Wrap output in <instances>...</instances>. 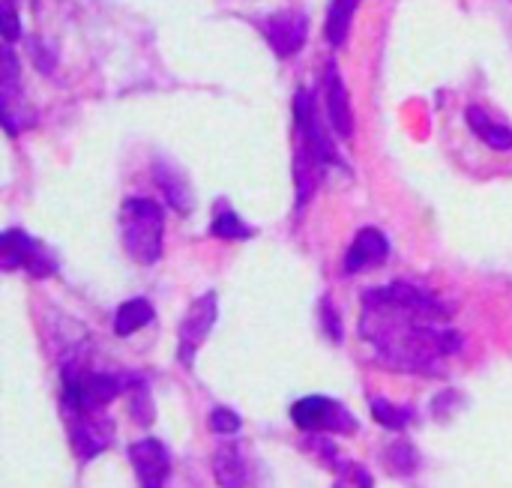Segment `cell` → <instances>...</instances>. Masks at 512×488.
I'll list each match as a JSON object with an SVG mask.
<instances>
[{
	"mask_svg": "<svg viewBox=\"0 0 512 488\" xmlns=\"http://www.w3.org/2000/svg\"><path fill=\"white\" fill-rule=\"evenodd\" d=\"M447 321L450 309L438 297L417 285L393 282L363 297L360 336L399 372L444 375L447 357L462 351V336Z\"/></svg>",
	"mask_w": 512,
	"mask_h": 488,
	"instance_id": "6da1fadb",
	"label": "cell"
},
{
	"mask_svg": "<svg viewBox=\"0 0 512 488\" xmlns=\"http://www.w3.org/2000/svg\"><path fill=\"white\" fill-rule=\"evenodd\" d=\"M294 123H297V135H300V147H297V207L303 210L309 195L315 192V183L330 171V168H342L345 162L339 159L321 114H318V102L309 90H297L294 96Z\"/></svg>",
	"mask_w": 512,
	"mask_h": 488,
	"instance_id": "7a4b0ae2",
	"label": "cell"
},
{
	"mask_svg": "<svg viewBox=\"0 0 512 488\" xmlns=\"http://www.w3.org/2000/svg\"><path fill=\"white\" fill-rule=\"evenodd\" d=\"M120 237L132 261L150 267L162 258L165 213L150 198H126L120 204Z\"/></svg>",
	"mask_w": 512,
	"mask_h": 488,
	"instance_id": "3957f363",
	"label": "cell"
},
{
	"mask_svg": "<svg viewBox=\"0 0 512 488\" xmlns=\"http://www.w3.org/2000/svg\"><path fill=\"white\" fill-rule=\"evenodd\" d=\"M141 378L135 375H108V372H81L75 363L63 369V402L72 417L99 414L120 393H129Z\"/></svg>",
	"mask_w": 512,
	"mask_h": 488,
	"instance_id": "277c9868",
	"label": "cell"
},
{
	"mask_svg": "<svg viewBox=\"0 0 512 488\" xmlns=\"http://www.w3.org/2000/svg\"><path fill=\"white\" fill-rule=\"evenodd\" d=\"M291 420L303 432H336V435H351L357 429L354 414L327 396H306L291 405Z\"/></svg>",
	"mask_w": 512,
	"mask_h": 488,
	"instance_id": "5b68a950",
	"label": "cell"
},
{
	"mask_svg": "<svg viewBox=\"0 0 512 488\" xmlns=\"http://www.w3.org/2000/svg\"><path fill=\"white\" fill-rule=\"evenodd\" d=\"M219 318V297L213 291L201 294L183 315L180 321V339H177V357L186 369L195 366V357L201 351V345L207 342V336L213 333V324Z\"/></svg>",
	"mask_w": 512,
	"mask_h": 488,
	"instance_id": "8992f818",
	"label": "cell"
},
{
	"mask_svg": "<svg viewBox=\"0 0 512 488\" xmlns=\"http://www.w3.org/2000/svg\"><path fill=\"white\" fill-rule=\"evenodd\" d=\"M0 264H3V270L24 267L36 279H45V276H51L57 270L54 258L30 234H24L18 228L3 231V237H0Z\"/></svg>",
	"mask_w": 512,
	"mask_h": 488,
	"instance_id": "52a82bcc",
	"label": "cell"
},
{
	"mask_svg": "<svg viewBox=\"0 0 512 488\" xmlns=\"http://www.w3.org/2000/svg\"><path fill=\"white\" fill-rule=\"evenodd\" d=\"M129 462L135 468L138 486L141 488H165L171 477V456L162 441L144 438L129 447Z\"/></svg>",
	"mask_w": 512,
	"mask_h": 488,
	"instance_id": "ba28073f",
	"label": "cell"
},
{
	"mask_svg": "<svg viewBox=\"0 0 512 488\" xmlns=\"http://www.w3.org/2000/svg\"><path fill=\"white\" fill-rule=\"evenodd\" d=\"M261 30L279 57H294L306 45L309 21L303 12H276L261 21Z\"/></svg>",
	"mask_w": 512,
	"mask_h": 488,
	"instance_id": "9c48e42d",
	"label": "cell"
},
{
	"mask_svg": "<svg viewBox=\"0 0 512 488\" xmlns=\"http://www.w3.org/2000/svg\"><path fill=\"white\" fill-rule=\"evenodd\" d=\"M114 438V423L102 414H81L72 420V450L78 462H90L108 450Z\"/></svg>",
	"mask_w": 512,
	"mask_h": 488,
	"instance_id": "30bf717a",
	"label": "cell"
},
{
	"mask_svg": "<svg viewBox=\"0 0 512 488\" xmlns=\"http://www.w3.org/2000/svg\"><path fill=\"white\" fill-rule=\"evenodd\" d=\"M324 90H327V117H330V129L342 138L351 141L354 138V111H351V96L348 87L342 81V72L336 63L327 66L324 72Z\"/></svg>",
	"mask_w": 512,
	"mask_h": 488,
	"instance_id": "8fae6325",
	"label": "cell"
},
{
	"mask_svg": "<svg viewBox=\"0 0 512 488\" xmlns=\"http://www.w3.org/2000/svg\"><path fill=\"white\" fill-rule=\"evenodd\" d=\"M390 258V240L378 228H363L345 252V273H363Z\"/></svg>",
	"mask_w": 512,
	"mask_h": 488,
	"instance_id": "7c38bea8",
	"label": "cell"
},
{
	"mask_svg": "<svg viewBox=\"0 0 512 488\" xmlns=\"http://www.w3.org/2000/svg\"><path fill=\"white\" fill-rule=\"evenodd\" d=\"M213 477L222 488H252V468L237 444H222L213 456Z\"/></svg>",
	"mask_w": 512,
	"mask_h": 488,
	"instance_id": "4fadbf2b",
	"label": "cell"
},
{
	"mask_svg": "<svg viewBox=\"0 0 512 488\" xmlns=\"http://www.w3.org/2000/svg\"><path fill=\"white\" fill-rule=\"evenodd\" d=\"M153 174H156V183H159V189L165 192L168 204H171L177 213H189V207H192V189H189L183 171H177V165L159 159Z\"/></svg>",
	"mask_w": 512,
	"mask_h": 488,
	"instance_id": "5bb4252c",
	"label": "cell"
},
{
	"mask_svg": "<svg viewBox=\"0 0 512 488\" xmlns=\"http://www.w3.org/2000/svg\"><path fill=\"white\" fill-rule=\"evenodd\" d=\"M468 126L474 129V135H480V141L483 144H489L492 150H501V153H507L512 150V129L507 123H498V120H492L483 108H468Z\"/></svg>",
	"mask_w": 512,
	"mask_h": 488,
	"instance_id": "9a60e30c",
	"label": "cell"
},
{
	"mask_svg": "<svg viewBox=\"0 0 512 488\" xmlns=\"http://www.w3.org/2000/svg\"><path fill=\"white\" fill-rule=\"evenodd\" d=\"M153 306H150V300H144V297H132V300H126V303H120V309L114 312V333L117 336H132V333H138L141 327H147L150 321H153Z\"/></svg>",
	"mask_w": 512,
	"mask_h": 488,
	"instance_id": "2e32d148",
	"label": "cell"
},
{
	"mask_svg": "<svg viewBox=\"0 0 512 488\" xmlns=\"http://www.w3.org/2000/svg\"><path fill=\"white\" fill-rule=\"evenodd\" d=\"M360 0H330V9H327V21H324V33H327V42L333 48H342L348 33H351V18L357 12Z\"/></svg>",
	"mask_w": 512,
	"mask_h": 488,
	"instance_id": "e0dca14e",
	"label": "cell"
},
{
	"mask_svg": "<svg viewBox=\"0 0 512 488\" xmlns=\"http://www.w3.org/2000/svg\"><path fill=\"white\" fill-rule=\"evenodd\" d=\"M210 234L219 237V240H249L252 237V228L228 204H219V213L213 216Z\"/></svg>",
	"mask_w": 512,
	"mask_h": 488,
	"instance_id": "ac0fdd59",
	"label": "cell"
},
{
	"mask_svg": "<svg viewBox=\"0 0 512 488\" xmlns=\"http://www.w3.org/2000/svg\"><path fill=\"white\" fill-rule=\"evenodd\" d=\"M372 417H375L381 426H387V429H405V426L411 423L414 411L399 408V405H393V402H387V399H372Z\"/></svg>",
	"mask_w": 512,
	"mask_h": 488,
	"instance_id": "d6986e66",
	"label": "cell"
},
{
	"mask_svg": "<svg viewBox=\"0 0 512 488\" xmlns=\"http://www.w3.org/2000/svg\"><path fill=\"white\" fill-rule=\"evenodd\" d=\"M129 414L135 417V423H153V399H150V390H147V381L141 378L132 390H129Z\"/></svg>",
	"mask_w": 512,
	"mask_h": 488,
	"instance_id": "ffe728a7",
	"label": "cell"
},
{
	"mask_svg": "<svg viewBox=\"0 0 512 488\" xmlns=\"http://www.w3.org/2000/svg\"><path fill=\"white\" fill-rule=\"evenodd\" d=\"M387 459H390V465H393L399 474H414L417 465H420V453H417L411 444H393V447L387 450Z\"/></svg>",
	"mask_w": 512,
	"mask_h": 488,
	"instance_id": "44dd1931",
	"label": "cell"
},
{
	"mask_svg": "<svg viewBox=\"0 0 512 488\" xmlns=\"http://www.w3.org/2000/svg\"><path fill=\"white\" fill-rule=\"evenodd\" d=\"M240 426H243V420H240L234 411H228V408H216V411L210 414V429H213L216 435H237Z\"/></svg>",
	"mask_w": 512,
	"mask_h": 488,
	"instance_id": "7402d4cb",
	"label": "cell"
},
{
	"mask_svg": "<svg viewBox=\"0 0 512 488\" xmlns=\"http://www.w3.org/2000/svg\"><path fill=\"white\" fill-rule=\"evenodd\" d=\"M0 30H3V39H6V42H12V39H18V36H21V27H18V15H15V9H12V0H6V3H3Z\"/></svg>",
	"mask_w": 512,
	"mask_h": 488,
	"instance_id": "603a6c76",
	"label": "cell"
},
{
	"mask_svg": "<svg viewBox=\"0 0 512 488\" xmlns=\"http://www.w3.org/2000/svg\"><path fill=\"white\" fill-rule=\"evenodd\" d=\"M321 312H324V327H327V333H330V339H336V342H342V327H339V312H333V306L324 300V306H321Z\"/></svg>",
	"mask_w": 512,
	"mask_h": 488,
	"instance_id": "cb8c5ba5",
	"label": "cell"
}]
</instances>
